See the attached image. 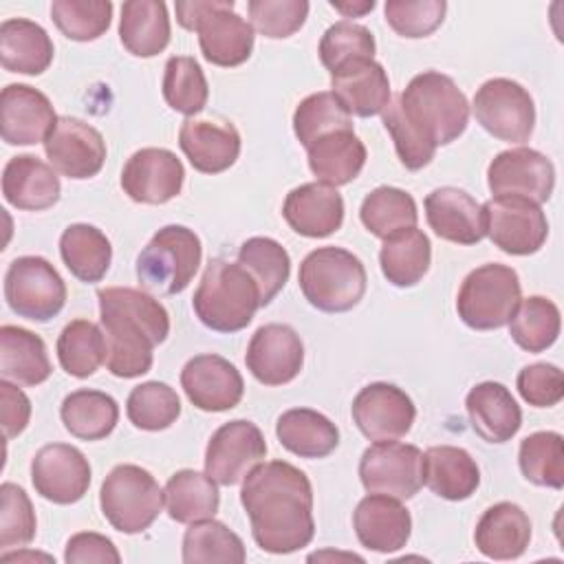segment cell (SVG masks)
Here are the masks:
<instances>
[{"label":"cell","mask_w":564,"mask_h":564,"mask_svg":"<svg viewBox=\"0 0 564 564\" xmlns=\"http://www.w3.org/2000/svg\"><path fill=\"white\" fill-rule=\"evenodd\" d=\"M399 161L416 172L432 163L436 148L456 141L469 123L465 93L449 75L423 70L381 112Z\"/></svg>","instance_id":"6da1fadb"},{"label":"cell","mask_w":564,"mask_h":564,"mask_svg":"<svg viewBox=\"0 0 564 564\" xmlns=\"http://www.w3.org/2000/svg\"><path fill=\"white\" fill-rule=\"evenodd\" d=\"M256 544L273 555L295 553L315 535L313 487L308 476L286 460L253 467L240 489Z\"/></svg>","instance_id":"7a4b0ae2"},{"label":"cell","mask_w":564,"mask_h":564,"mask_svg":"<svg viewBox=\"0 0 564 564\" xmlns=\"http://www.w3.org/2000/svg\"><path fill=\"white\" fill-rule=\"evenodd\" d=\"M97 297L108 344L106 368L121 379L145 375L154 361V346L170 335L165 306L148 291L132 286H106Z\"/></svg>","instance_id":"3957f363"},{"label":"cell","mask_w":564,"mask_h":564,"mask_svg":"<svg viewBox=\"0 0 564 564\" xmlns=\"http://www.w3.org/2000/svg\"><path fill=\"white\" fill-rule=\"evenodd\" d=\"M196 317L216 333H236L249 326L260 308V289L240 262L209 260L192 297Z\"/></svg>","instance_id":"277c9868"},{"label":"cell","mask_w":564,"mask_h":564,"mask_svg":"<svg viewBox=\"0 0 564 564\" xmlns=\"http://www.w3.org/2000/svg\"><path fill=\"white\" fill-rule=\"evenodd\" d=\"M176 20L198 33L203 57L223 68L240 66L253 51V26L234 11V0L176 2Z\"/></svg>","instance_id":"5b68a950"},{"label":"cell","mask_w":564,"mask_h":564,"mask_svg":"<svg viewBox=\"0 0 564 564\" xmlns=\"http://www.w3.org/2000/svg\"><path fill=\"white\" fill-rule=\"evenodd\" d=\"M300 289L311 306L324 313H346L366 293L364 262L341 247L313 249L300 264Z\"/></svg>","instance_id":"8992f818"},{"label":"cell","mask_w":564,"mask_h":564,"mask_svg":"<svg viewBox=\"0 0 564 564\" xmlns=\"http://www.w3.org/2000/svg\"><path fill=\"white\" fill-rule=\"evenodd\" d=\"M200 238L183 225L161 227L137 258L139 284L159 295H174L187 289L200 267Z\"/></svg>","instance_id":"52a82bcc"},{"label":"cell","mask_w":564,"mask_h":564,"mask_svg":"<svg viewBox=\"0 0 564 564\" xmlns=\"http://www.w3.org/2000/svg\"><path fill=\"white\" fill-rule=\"evenodd\" d=\"M165 502L156 478L139 465H117L101 482L99 507L112 529L134 535L145 531Z\"/></svg>","instance_id":"ba28073f"},{"label":"cell","mask_w":564,"mask_h":564,"mask_svg":"<svg viewBox=\"0 0 564 564\" xmlns=\"http://www.w3.org/2000/svg\"><path fill=\"white\" fill-rule=\"evenodd\" d=\"M520 278L516 269L487 262L467 273L458 289V317L474 330H494L509 324L520 304Z\"/></svg>","instance_id":"9c48e42d"},{"label":"cell","mask_w":564,"mask_h":564,"mask_svg":"<svg viewBox=\"0 0 564 564\" xmlns=\"http://www.w3.org/2000/svg\"><path fill=\"white\" fill-rule=\"evenodd\" d=\"M4 300L18 317L48 322L66 304V284L46 258L20 256L4 273Z\"/></svg>","instance_id":"30bf717a"},{"label":"cell","mask_w":564,"mask_h":564,"mask_svg":"<svg viewBox=\"0 0 564 564\" xmlns=\"http://www.w3.org/2000/svg\"><path fill=\"white\" fill-rule=\"evenodd\" d=\"M476 121L496 139L524 143L535 128V106L529 90L507 77L487 79L474 95Z\"/></svg>","instance_id":"8fae6325"},{"label":"cell","mask_w":564,"mask_h":564,"mask_svg":"<svg viewBox=\"0 0 564 564\" xmlns=\"http://www.w3.org/2000/svg\"><path fill=\"white\" fill-rule=\"evenodd\" d=\"M359 478L368 494L410 500L423 487V452L399 441H375L359 460Z\"/></svg>","instance_id":"7c38bea8"},{"label":"cell","mask_w":564,"mask_h":564,"mask_svg":"<svg viewBox=\"0 0 564 564\" xmlns=\"http://www.w3.org/2000/svg\"><path fill=\"white\" fill-rule=\"evenodd\" d=\"M485 231L491 242L509 256H531L549 236L542 207L522 196H494L482 205Z\"/></svg>","instance_id":"4fadbf2b"},{"label":"cell","mask_w":564,"mask_h":564,"mask_svg":"<svg viewBox=\"0 0 564 564\" xmlns=\"http://www.w3.org/2000/svg\"><path fill=\"white\" fill-rule=\"evenodd\" d=\"M267 456V443L260 427L247 419L223 423L205 449V474L218 485L231 487L258 467Z\"/></svg>","instance_id":"5bb4252c"},{"label":"cell","mask_w":564,"mask_h":564,"mask_svg":"<svg viewBox=\"0 0 564 564\" xmlns=\"http://www.w3.org/2000/svg\"><path fill=\"white\" fill-rule=\"evenodd\" d=\"M487 185L494 196H522L542 205L553 194L555 167L533 148H511L491 159Z\"/></svg>","instance_id":"9a60e30c"},{"label":"cell","mask_w":564,"mask_h":564,"mask_svg":"<svg viewBox=\"0 0 564 564\" xmlns=\"http://www.w3.org/2000/svg\"><path fill=\"white\" fill-rule=\"evenodd\" d=\"M350 414L366 438L397 441L410 432L416 419V408L405 390L394 383L377 381L355 394Z\"/></svg>","instance_id":"2e32d148"},{"label":"cell","mask_w":564,"mask_h":564,"mask_svg":"<svg viewBox=\"0 0 564 564\" xmlns=\"http://www.w3.org/2000/svg\"><path fill=\"white\" fill-rule=\"evenodd\" d=\"M31 480L44 500L73 505L90 487V463L75 445L48 443L31 460Z\"/></svg>","instance_id":"e0dca14e"},{"label":"cell","mask_w":564,"mask_h":564,"mask_svg":"<svg viewBox=\"0 0 564 564\" xmlns=\"http://www.w3.org/2000/svg\"><path fill=\"white\" fill-rule=\"evenodd\" d=\"M44 152L62 176L84 181L104 167L106 141L97 128L77 117H57L44 141Z\"/></svg>","instance_id":"ac0fdd59"},{"label":"cell","mask_w":564,"mask_h":564,"mask_svg":"<svg viewBox=\"0 0 564 564\" xmlns=\"http://www.w3.org/2000/svg\"><path fill=\"white\" fill-rule=\"evenodd\" d=\"M185 167L181 159L165 148L137 150L121 170V187L143 205H163L181 194Z\"/></svg>","instance_id":"d6986e66"},{"label":"cell","mask_w":564,"mask_h":564,"mask_svg":"<svg viewBox=\"0 0 564 564\" xmlns=\"http://www.w3.org/2000/svg\"><path fill=\"white\" fill-rule=\"evenodd\" d=\"M181 388L192 405L203 412L231 410L245 394V381L238 368L214 352L196 355L183 366Z\"/></svg>","instance_id":"ffe728a7"},{"label":"cell","mask_w":564,"mask_h":564,"mask_svg":"<svg viewBox=\"0 0 564 564\" xmlns=\"http://www.w3.org/2000/svg\"><path fill=\"white\" fill-rule=\"evenodd\" d=\"M245 364L260 383L284 386L304 366V344L291 326L264 324L251 335Z\"/></svg>","instance_id":"44dd1931"},{"label":"cell","mask_w":564,"mask_h":564,"mask_svg":"<svg viewBox=\"0 0 564 564\" xmlns=\"http://www.w3.org/2000/svg\"><path fill=\"white\" fill-rule=\"evenodd\" d=\"M57 115L44 93L26 84H9L0 93V134L9 145L46 141Z\"/></svg>","instance_id":"7402d4cb"},{"label":"cell","mask_w":564,"mask_h":564,"mask_svg":"<svg viewBox=\"0 0 564 564\" xmlns=\"http://www.w3.org/2000/svg\"><path fill=\"white\" fill-rule=\"evenodd\" d=\"M352 529L361 546L375 553H394L403 549L412 533L410 511L399 498L368 494L352 513Z\"/></svg>","instance_id":"603a6c76"},{"label":"cell","mask_w":564,"mask_h":564,"mask_svg":"<svg viewBox=\"0 0 564 564\" xmlns=\"http://www.w3.org/2000/svg\"><path fill=\"white\" fill-rule=\"evenodd\" d=\"M178 145L196 172L220 174L240 154V132L231 121L189 117L181 123Z\"/></svg>","instance_id":"cb8c5ba5"},{"label":"cell","mask_w":564,"mask_h":564,"mask_svg":"<svg viewBox=\"0 0 564 564\" xmlns=\"http://www.w3.org/2000/svg\"><path fill=\"white\" fill-rule=\"evenodd\" d=\"M425 218L430 229L456 245H476L485 231L482 205L458 187H436L425 196Z\"/></svg>","instance_id":"d4e9b609"},{"label":"cell","mask_w":564,"mask_h":564,"mask_svg":"<svg viewBox=\"0 0 564 564\" xmlns=\"http://www.w3.org/2000/svg\"><path fill=\"white\" fill-rule=\"evenodd\" d=\"M282 216L295 234L326 238L344 223V198L326 183H304L286 194Z\"/></svg>","instance_id":"484cf974"},{"label":"cell","mask_w":564,"mask_h":564,"mask_svg":"<svg viewBox=\"0 0 564 564\" xmlns=\"http://www.w3.org/2000/svg\"><path fill=\"white\" fill-rule=\"evenodd\" d=\"M59 178L53 165L33 154H18L2 170V196L22 212H42L59 200Z\"/></svg>","instance_id":"4316f807"},{"label":"cell","mask_w":564,"mask_h":564,"mask_svg":"<svg viewBox=\"0 0 564 564\" xmlns=\"http://www.w3.org/2000/svg\"><path fill=\"white\" fill-rule=\"evenodd\" d=\"M471 430L487 443L511 441L522 425V410L507 386L498 381L476 383L465 399Z\"/></svg>","instance_id":"83f0119b"},{"label":"cell","mask_w":564,"mask_h":564,"mask_svg":"<svg viewBox=\"0 0 564 564\" xmlns=\"http://www.w3.org/2000/svg\"><path fill=\"white\" fill-rule=\"evenodd\" d=\"M330 93L350 117H375L390 104L388 73L375 59H359L337 70L330 75Z\"/></svg>","instance_id":"f1b7e54d"},{"label":"cell","mask_w":564,"mask_h":564,"mask_svg":"<svg viewBox=\"0 0 564 564\" xmlns=\"http://www.w3.org/2000/svg\"><path fill=\"white\" fill-rule=\"evenodd\" d=\"M474 542L485 557L516 560L531 542V520L522 507L496 502L480 516Z\"/></svg>","instance_id":"f546056e"},{"label":"cell","mask_w":564,"mask_h":564,"mask_svg":"<svg viewBox=\"0 0 564 564\" xmlns=\"http://www.w3.org/2000/svg\"><path fill=\"white\" fill-rule=\"evenodd\" d=\"M423 485L438 498L467 500L480 485V469L467 449L434 445L423 452Z\"/></svg>","instance_id":"4dcf8cb0"},{"label":"cell","mask_w":564,"mask_h":564,"mask_svg":"<svg viewBox=\"0 0 564 564\" xmlns=\"http://www.w3.org/2000/svg\"><path fill=\"white\" fill-rule=\"evenodd\" d=\"M53 40L33 20L9 18L0 24V62L9 73L42 75L53 62Z\"/></svg>","instance_id":"1f68e13d"},{"label":"cell","mask_w":564,"mask_h":564,"mask_svg":"<svg viewBox=\"0 0 564 564\" xmlns=\"http://www.w3.org/2000/svg\"><path fill=\"white\" fill-rule=\"evenodd\" d=\"M308 167L319 183L348 185L366 165V145L355 130H335L306 148Z\"/></svg>","instance_id":"d6a6232c"},{"label":"cell","mask_w":564,"mask_h":564,"mask_svg":"<svg viewBox=\"0 0 564 564\" xmlns=\"http://www.w3.org/2000/svg\"><path fill=\"white\" fill-rule=\"evenodd\" d=\"M53 372L46 344L29 328L4 324L0 328V375L18 386H40Z\"/></svg>","instance_id":"836d02e7"},{"label":"cell","mask_w":564,"mask_h":564,"mask_svg":"<svg viewBox=\"0 0 564 564\" xmlns=\"http://www.w3.org/2000/svg\"><path fill=\"white\" fill-rule=\"evenodd\" d=\"M119 40L134 57H154L170 44V15L161 0H128L121 7Z\"/></svg>","instance_id":"e575fe53"},{"label":"cell","mask_w":564,"mask_h":564,"mask_svg":"<svg viewBox=\"0 0 564 564\" xmlns=\"http://www.w3.org/2000/svg\"><path fill=\"white\" fill-rule=\"evenodd\" d=\"M275 436L284 449L300 458H324L339 445L337 425L311 408L282 412L275 423Z\"/></svg>","instance_id":"d590c367"},{"label":"cell","mask_w":564,"mask_h":564,"mask_svg":"<svg viewBox=\"0 0 564 564\" xmlns=\"http://www.w3.org/2000/svg\"><path fill=\"white\" fill-rule=\"evenodd\" d=\"M432 262L430 238L416 229H403L383 240L379 251V264L383 278L394 286H414L423 280Z\"/></svg>","instance_id":"8d00e7d4"},{"label":"cell","mask_w":564,"mask_h":564,"mask_svg":"<svg viewBox=\"0 0 564 564\" xmlns=\"http://www.w3.org/2000/svg\"><path fill=\"white\" fill-rule=\"evenodd\" d=\"M59 256L77 280L93 284L106 275L112 260V245L101 229L75 223L59 236Z\"/></svg>","instance_id":"74e56055"},{"label":"cell","mask_w":564,"mask_h":564,"mask_svg":"<svg viewBox=\"0 0 564 564\" xmlns=\"http://www.w3.org/2000/svg\"><path fill=\"white\" fill-rule=\"evenodd\" d=\"M216 485L218 482L207 474L194 469H181L172 474L163 489L170 518L181 524L214 518L220 507V494Z\"/></svg>","instance_id":"f35d334b"},{"label":"cell","mask_w":564,"mask_h":564,"mask_svg":"<svg viewBox=\"0 0 564 564\" xmlns=\"http://www.w3.org/2000/svg\"><path fill=\"white\" fill-rule=\"evenodd\" d=\"M59 416L75 438L101 441L115 430L119 421V405L101 390L82 388L62 401Z\"/></svg>","instance_id":"ab89813d"},{"label":"cell","mask_w":564,"mask_h":564,"mask_svg":"<svg viewBox=\"0 0 564 564\" xmlns=\"http://www.w3.org/2000/svg\"><path fill=\"white\" fill-rule=\"evenodd\" d=\"M57 359L59 366L77 379H86L95 375V370L106 364V335L90 319H73L68 322L57 337Z\"/></svg>","instance_id":"60d3db41"},{"label":"cell","mask_w":564,"mask_h":564,"mask_svg":"<svg viewBox=\"0 0 564 564\" xmlns=\"http://www.w3.org/2000/svg\"><path fill=\"white\" fill-rule=\"evenodd\" d=\"M238 262L251 273L260 289V306H267L286 284L291 258L286 249L267 236H253L240 245Z\"/></svg>","instance_id":"b9f144b4"},{"label":"cell","mask_w":564,"mask_h":564,"mask_svg":"<svg viewBox=\"0 0 564 564\" xmlns=\"http://www.w3.org/2000/svg\"><path fill=\"white\" fill-rule=\"evenodd\" d=\"M359 218L372 236L386 240L397 231L416 227L419 212L414 198L405 189L381 185L364 198Z\"/></svg>","instance_id":"7bdbcfd3"},{"label":"cell","mask_w":564,"mask_h":564,"mask_svg":"<svg viewBox=\"0 0 564 564\" xmlns=\"http://www.w3.org/2000/svg\"><path fill=\"white\" fill-rule=\"evenodd\" d=\"M247 560L242 540L223 522L207 518L192 522L183 535L185 564H242Z\"/></svg>","instance_id":"ee69618b"},{"label":"cell","mask_w":564,"mask_h":564,"mask_svg":"<svg viewBox=\"0 0 564 564\" xmlns=\"http://www.w3.org/2000/svg\"><path fill=\"white\" fill-rule=\"evenodd\" d=\"M562 317L553 300L531 295L520 300L513 317L509 319L511 339L527 352H542L551 348L560 335Z\"/></svg>","instance_id":"f6af8a7d"},{"label":"cell","mask_w":564,"mask_h":564,"mask_svg":"<svg viewBox=\"0 0 564 564\" xmlns=\"http://www.w3.org/2000/svg\"><path fill=\"white\" fill-rule=\"evenodd\" d=\"M518 465L522 476L538 485L562 489L564 487V438L560 432H533L520 443Z\"/></svg>","instance_id":"bcb514c9"},{"label":"cell","mask_w":564,"mask_h":564,"mask_svg":"<svg viewBox=\"0 0 564 564\" xmlns=\"http://www.w3.org/2000/svg\"><path fill=\"white\" fill-rule=\"evenodd\" d=\"M209 97V86L200 64L189 55H174L165 62L163 99L165 104L185 115H198Z\"/></svg>","instance_id":"7dc6e473"},{"label":"cell","mask_w":564,"mask_h":564,"mask_svg":"<svg viewBox=\"0 0 564 564\" xmlns=\"http://www.w3.org/2000/svg\"><path fill=\"white\" fill-rule=\"evenodd\" d=\"M126 414L130 423L145 432L167 430L181 416V399L163 381H145L128 394Z\"/></svg>","instance_id":"c3c4849f"},{"label":"cell","mask_w":564,"mask_h":564,"mask_svg":"<svg viewBox=\"0 0 564 564\" xmlns=\"http://www.w3.org/2000/svg\"><path fill=\"white\" fill-rule=\"evenodd\" d=\"M375 37L364 24L341 20L324 31L317 53L326 70L335 75L359 59H375Z\"/></svg>","instance_id":"681fc988"},{"label":"cell","mask_w":564,"mask_h":564,"mask_svg":"<svg viewBox=\"0 0 564 564\" xmlns=\"http://www.w3.org/2000/svg\"><path fill=\"white\" fill-rule=\"evenodd\" d=\"M335 130H352V119L333 93H313L297 104L293 112V132L304 148Z\"/></svg>","instance_id":"f907efd6"},{"label":"cell","mask_w":564,"mask_h":564,"mask_svg":"<svg viewBox=\"0 0 564 564\" xmlns=\"http://www.w3.org/2000/svg\"><path fill=\"white\" fill-rule=\"evenodd\" d=\"M55 26L75 42H93L101 37L112 20V2L108 0H55L51 4Z\"/></svg>","instance_id":"816d5d0a"},{"label":"cell","mask_w":564,"mask_h":564,"mask_svg":"<svg viewBox=\"0 0 564 564\" xmlns=\"http://www.w3.org/2000/svg\"><path fill=\"white\" fill-rule=\"evenodd\" d=\"M35 511L26 491L13 482L0 487V549H20L35 538Z\"/></svg>","instance_id":"f5cc1de1"},{"label":"cell","mask_w":564,"mask_h":564,"mask_svg":"<svg viewBox=\"0 0 564 564\" xmlns=\"http://www.w3.org/2000/svg\"><path fill=\"white\" fill-rule=\"evenodd\" d=\"M445 11V0H388L383 7L392 31L410 40L432 35L443 24Z\"/></svg>","instance_id":"db71d44e"},{"label":"cell","mask_w":564,"mask_h":564,"mask_svg":"<svg viewBox=\"0 0 564 564\" xmlns=\"http://www.w3.org/2000/svg\"><path fill=\"white\" fill-rule=\"evenodd\" d=\"M311 4L306 0H251L247 2L251 26L271 40L291 37L297 33L306 18Z\"/></svg>","instance_id":"11a10c76"},{"label":"cell","mask_w":564,"mask_h":564,"mask_svg":"<svg viewBox=\"0 0 564 564\" xmlns=\"http://www.w3.org/2000/svg\"><path fill=\"white\" fill-rule=\"evenodd\" d=\"M520 397L533 408H553L564 397L562 370L553 364H531L516 379Z\"/></svg>","instance_id":"9f6ffc18"},{"label":"cell","mask_w":564,"mask_h":564,"mask_svg":"<svg viewBox=\"0 0 564 564\" xmlns=\"http://www.w3.org/2000/svg\"><path fill=\"white\" fill-rule=\"evenodd\" d=\"M64 560L68 564H86V562L119 564L121 555L110 538L93 531H82L68 538L64 549Z\"/></svg>","instance_id":"6f0895ef"},{"label":"cell","mask_w":564,"mask_h":564,"mask_svg":"<svg viewBox=\"0 0 564 564\" xmlns=\"http://www.w3.org/2000/svg\"><path fill=\"white\" fill-rule=\"evenodd\" d=\"M29 419H31L29 397L18 388V383L13 386L11 381L2 379L0 381V423H2L4 438L11 441L18 434H22L29 425Z\"/></svg>","instance_id":"680465c9"},{"label":"cell","mask_w":564,"mask_h":564,"mask_svg":"<svg viewBox=\"0 0 564 564\" xmlns=\"http://www.w3.org/2000/svg\"><path fill=\"white\" fill-rule=\"evenodd\" d=\"M330 7L337 9L339 13H344L346 18H359V15L375 9V0H364V2H335V0H330Z\"/></svg>","instance_id":"91938a15"}]
</instances>
